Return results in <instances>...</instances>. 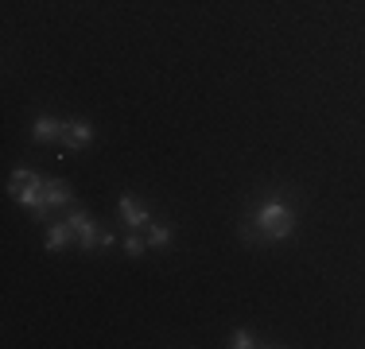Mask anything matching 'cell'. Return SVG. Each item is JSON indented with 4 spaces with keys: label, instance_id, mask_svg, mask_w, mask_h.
<instances>
[{
    "label": "cell",
    "instance_id": "6da1fadb",
    "mask_svg": "<svg viewBox=\"0 0 365 349\" xmlns=\"http://www.w3.org/2000/svg\"><path fill=\"white\" fill-rule=\"evenodd\" d=\"M295 233V209L284 202L280 194L264 198L253 214H249V222L241 225V237L249 244H260V241H288Z\"/></svg>",
    "mask_w": 365,
    "mask_h": 349
},
{
    "label": "cell",
    "instance_id": "7a4b0ae2",
    "mask_svg": "<svg viewBox=\"0 0 365 349\" xmlns=\"http://www.w3.org/2000/svg\"><path fill=\"white\" fill-rule=\"evenodd\" d=\"M43 187H47V179H43L39 171H28V167H16L8 174V198L28 209H39V198H43Z\"/></svg>",
    "mask_w": 365,
    "mask_h": 349
},
{
    "label": "cell",
    "instance_id": "3957f363",
    "mask_svg": "<svg viewBox=\"0 0 365 349\" xmlns=\"http://www.w3.org/2000/svg\"><path fill=\"white\" fill-rule=\"evenodd\" d=\"M74 202V190L66 187L63 179H47V187H43V198H39V209L36 214H51V209H58V206H71Z\"/></svg>",
    "mask_w": 365,
    "mask_h": 349
},
{
    "label": "cell",
    "instance_id": "277c9868",
    "mask_svg": "<svg viewBox=\"0 0 365 349\" xmlns=\"http://www.w3.org/2000/svg\"><path fill=\"white\" fill-rule=\"evenodd\" d=\"M58 144H63L66 152H82V147H90L93 144V125H90V120H82V117L66 120V132H63Z\"/></svg>",
    "mask_w": 365,
    "mask_h": 349
},
{
    "label": "cell",
    "instance_id": "5b68a950",
    "mask_svg": "<svg viewBox=\"0 0 365 349\" xmlns=\"http://www.w3.org/2000/svg\"><path fill=\"white\" fill-rule=\"evenodd\" d=\"M71 229H74V237L82 249H98V241H101V233H98V225H93V217L86 214V209H71Z\"/></svg>",
    "mask_w": 365,
    "mask_h": 349
},
{
    "label": "cell",
    "instance_id": "8992f818",
    "mask_svg": "<svg viewBox=\"0 0 365 349\" xmlns=\"http://www.w3.org/2000/svg\"><path fill=\"white\" fill-rule=\"evenodd\" d=\"M63 132H66V120L51 117V113L36 117V125H31V140H36V144H58Z\"/></svg>",
    "mask_w": 365,
    "mask_h": 349
},
{
    "label": "cell",
    "instance_id": "52a82bcc",
    "mask_svg": "<svg viewBox=\"0 0 365 349\" xmlns=\"http://www.w3.org/2000/svg\"><path fill=\"white\" fill-rule=\"evenodd\" d=\"M117 209H120V217H125L128 229H148V225H152V214H148V206H140L133 194H120Z\"/></svg>",
    "mask_w": 365,
    "mask_h": 349
},
{
    "label": "cell",
    "instance_id": "ba28073f",
    "mask_svg": "<svg viewBox=\"0 0 365 349\" xmlns=\"http://www.w3.org/2000/svg\"><path fill=\"white\" fill-rule=\"evenodd\" d=\"M71 241H74L71 222H58V225H51V229H47V249H51V252H63Z\"/></svg>",
    "mask_w": 365,
    "mask_h": 349
},
{
    "label": "cell",
    "instance_id": "9c48e42d",
    "mask_svg": "<svg viewBox=\"0 0 365 349\" xmlns=\"http://www.w3.org/2000/svg\"><path fill=\"white\" fill-rule=\"evenodd\" d=\"M144 249H152V244H148V237L140 229H128V237H125V256H144Z\"/></svg>",
    "mask_w": 365,
    "mask_h": 349
},
{
    "label": "cell",
    "instance_id": "30bf717a",
    "mask_svg": "<svg viewBox=\"0 0 365 349\" xmlns=\"http://www.w3.org/2000/svg\"><path fill=\"white\" fill-rule=\"evenodd\" d=\"M171 241V229H168V225H148V244H152V249H163V244H168Z\"/></svg>",
    "mask_w": 365,
    "mask_h": 349
},
{
    "label": "cell",
    "instance_id": "8fae6325",
    "mask_svg": "<svg viewBox=\"0 0 365 349\" xmlns=\"http://www.w3.org/2000/svg\"><path fill=\"white\" fill-rule=\"evenodd\" d=\"M230 345H233V349H253V345H257L253 330H233V334H230Z\"/></svg>",
    "mask_w": 365,
    "mask_h": 349
},
{
    "label": "cell",
    "instance_id": "7c38bea8",
    "mask_svg": "<svg viewBox=\"0 0 365 349\" xmlns=\"http://www.w3.org/2000/svg\"><path fill=\"white\" fill-rule=\"evenodd\" d=\"M113 244H117V237H113V233H101V241H98V249H113Z\"/></svg>",
    "mask_w": 365,
    "mask_h": 349
}]
</instances>
